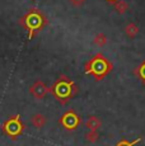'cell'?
Returning a JSON list of instances; mask_svg holds the SVG:
<instances>
[{"label":"cell","mask_w":145,"mask_h":146,"mask_svg":"<svg viewBox=\"0 0 145 146\" xmlns=\"http://www.w3.org/2000/svg\"><path fill=\"white\" fill-rule=\"evenodd\" d=\"M19 24L28 32V40H33L49 24L46 15L37 8L31 9L19 19Z\"/></svg>","instance_id":"6da1fadb"},{"label":"cell","mask_w":145,"mask_h":146,"mask_svg":"<svg viewBox=\"0 0 145 146\" xmlns=\"http://www.w3.org/2000/svg\"><path fill=\"white\" fill-rule=\"evenodd\" d=\"M113 69V65L106 56H103L101 52L96 53L90 60H88L84 64L85 74L93 75L97 81H101L103 78H106Z\"/></svg>","instance_id":"7a4b0ae2"},{"label":"cell","mask_w":145,"mask_h":146,"mask_svg":"<svg viewBox=\"0 0 145 146\" xmlns=\"http://www.w3.org/2000/svg\"><path fill=\"white\" fill-rule=\"evenodd\" d=\"M78 90L79 89L74 83V80L69 79L66 75H60L59 79L50 88V93L60 100L61 104H66L68 100L78 93Z\"/></svg>","instance_id":"3957f363"},{"label":"cell","mask_w":145,"mask_h":146,"mask_svg":"<svg viewBox=\"0 0 145 146\" xmlns=\"http://www.w3.org/2000/svg\"><path fill=\"white\" fill-rule=\"evenodd\" d=\"M1 128L4 131V133L7 135L8 137H10L12 140H17L18 136H21L24 131V125L21 121V116L19 114H15L14 117L7 119L4 123L1 125Z\"/></svg>","instance_id":"277c9868"},{"label":"cell","mask_w":145,"mask_h":146,"mask_svg":"<svg viewBox=\"0 0 145 146\" xmlns=\"http://www.w3.org/2000/svg\"><path fill=\"white\" fill-rule=\"evenodd\" d=\"M60 123L69 131H74L80 125V117L74 111H68L61 116Z\"/></svg>","instance_id":"5b68a950"},{"label":"cell","mask_w":145,"mask_h":146,"mask_svg":"<svg viewBox=\"0 0 145 146\" xmlns=\"http://www.w3.org/2000/svg\"><path fill=\"white\" fill-rule=\"evenodd\" d=\"M29 93L35 99L40 100L46 97L47 93H50V88L42 80H36L35 83L32 84V86L29 88Z\"/></svg>","instance_id":"8992f818"},{"label":"cell","mask_w":145,"mask_h":146,"mask_svg":"<svg viewBox=\"0 0 145 146\" xmlns=\"http://www.w3.org/2000/svg\"><path fill=\"white\" fill-rule=\"evenodd\" d=\"M31 123H32V126L35 128H37V130H41V128H43L45 126H46L47 119H46V117H45L43 114L36 113V114H33V116L31 117Z\"/></svg>","instance_id":"52a82bcc"},{"label":"cell","mask_w":145,"mask_h":146,"mask_svg":"<svg viewBox=\"0 0 145 146\" xmlns=\"http://www.w3.org/2000/svg\"><path fill=\"white\" fill-rule=\"evenodd\" d=\"M85 126H87L88 130L98 131L99 128H101V126H102V122L97 116H90V117H88L87 122H85Z\"/></svg>","instance_id":"ba28073f"},{"label":"cell","mask_w":145,"mask_h":146,"mask_svg":"<svg viewBox=\"0 0 145 146\" xmlns=\"http://www.w3.org/2000/svg\"><path fill=\"white\" fill-rule=\"evenodd\" d=\"M139 27L136 26L135 23H129V24H126V27H125V33H126V36L129 38H134V37H136L138 36V33H139Z\"/></svg>","instance_id":"9c48e42d"},{"label":"cell","mask_w":145,"mask_h":146,"mask_svg":"<svg viewBox=\"0 0 145 146\" xmlns=\"http://www.w3.org/2000/svg\"><path fill=\"white\" fill-rule=\"evenodd\" d=\"M113 7H115V10L118 14H124L127 12V9H129V4H127L125 0H117V1L113 4Z\"/></svg>","instance_id":"30bf717a"},{"label":"cell","mask_w":145,"mask_h":146,"mask_svg":"<svg viewBox=\"0 0 145 146\" xmlns=\"http://www.w3.org/2000/svg\"><path fill=\"white\" fill-rule=\"evenodd\" d=\"M93 42H94V44L96 46H98V47H103V46H106L107 44V42H108V40H107V36L104 35V33H97L96 35V37H94V40H93Z\"/></svg>","instance_id":"8fae6325"},{"label":"cell","mask_w":145,"mask_h":146,"mask_svg":"<svg viewBox=\"0 0 145 146\" xmlns=\"http://www.w3.org/2000/svg\"><path fill=\"white\" fill-rule=\"evenodd\" d=\"M134 72H135V75L139 78L143 83L145 84V60L143 61V62L140 64L138 67H136L135 70H134Z\"/></svg>","instance_id":"7c38bea8"},{"label":"cell","mask_w":145,"mask_h":146,"mask_svg":"<svg viewBox=\"0 0 145 146\" xmlns=\"http://www.w3.org/2000/svg\"><path fill=\"white\" fill-rule=\"evenodd\" d=\"M85 139H87L88 142H90V144H93V142H97L99 139V133L98 131H93V130H89L87 135H85Z\"/></svg>","instance_id":"4fadbf2b"},{"label":"cell","mask_w":145,"mask_h":146,"mask_svg":"<svg viewBox=\"0 0 145 146\" xmlns=\"http://www.w3.org/2000/svg\"><path fill=\"white\" fill-rule=\"evenodd\" d=\"M140 141H141L140 137H139V139H136V140H134V141H126V140H121V141L117 142L116 146H135V145H138Z\"/></svg>","instance_id":"5bb4252c"},{"label":"cell","mask_w":145,"mask_h":146,"mask_svg":"<svg viewBox=\"0 0 145 146\" xmlns=\"http://www.w3.org/2000/svg\"><path fill=\"white\" fill-rule=\"evenodd\" d=\"M68 1L70 3L71 5H74V7H82L87 0H68Z\"/></svg>","instance_id":"9a60e30c"},{"label":"cell","mask_w":145,"mask_h":146,"mask_svg":"<svg viewBox=\"0 0 145 146\" xmlns=\"http://www.w3.org/2000/svg\"><path fill=\"white\" fill-rule=\"evenodd\" d=\"M107 3H110V4H115V3L117 1V0H106Z\"/></svg>","instance_id":"2e32d148"}]
</instances>
